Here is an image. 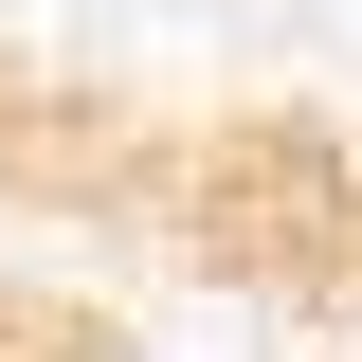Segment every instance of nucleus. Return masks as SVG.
<instances>
[{
    "label": "nucleus",
    "instance_id": "1",
    "mask_svg": "<svg viewBox=\"0 0 362 362\" xmlns=\"http://www.w3.org/2000/svg\"><path fill=\"white\" fill-rule=\"evenodd\" d=\"M73 362H163V344H127V326H90V344H73Z\"/></svg>",
    "mask_w": 362,
    "mask_h": 362
}]
</instances>
